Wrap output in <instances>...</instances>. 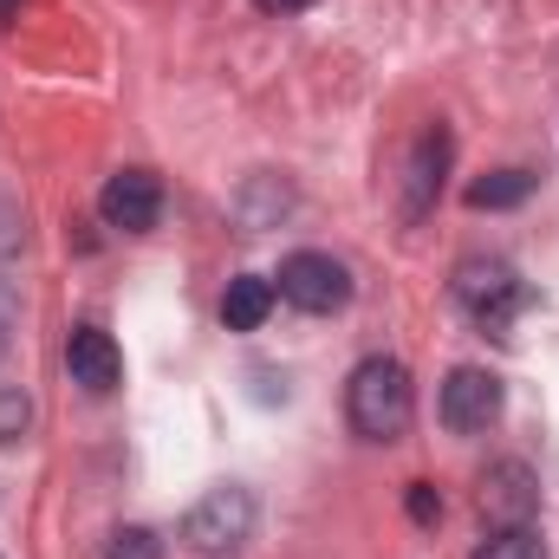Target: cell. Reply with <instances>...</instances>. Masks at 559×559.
<instances>
[{"instance_id": "obj_6", "label": "cell", "mask_w": 559, "mask_h": 559, "mask_svg": "<svg viewBox=\"0 0 559 559\" xmlns=\"http://www.w3.org/2000/svg\"><path fill=\"white\" fill-rule=\"evenodd\" d=\"M98 215H105V228H118V235H150L156 222H163V182L150 176V169H118L105 189H98Z\"/></svg>"}, {"instance_id": "obj_7", "label": "cell", "mask_w": 559, "mask_h": 559, "mask_svg": "<svg viewBox=\"0 0 559 559\" xmlns=\"http://www.w3.org/2000/svg\"><path fill=\"white\" fill-rule=\"evenodd\" d=\"M66 371H72L79 391L111 397L118 378H124V352H118V338H111L105 325H72V338H66Z\"/></svg>"}, {"instance_id": "obj_2", "label": "cell", "mask_w": 559, "mask_h": 559, "mask_svg": "<svg viewBox=\"0 0 559 559\" xmlns=\"http://www.w3.org/2000/svg\"><path fill=\"white\" fill-rule=\"evenodd\" d=\"M455 306H462L481 332H508L514 312L527 306V280H521L514 261H501V254H468V261L455 267Z\"/></svg>"}, {"instance_id": "obj_12", "label": "cell", "mask_w": 559, "mask_h": 559, "mask_svg": "<svg viewBox=\"0 0 559 559\" xmlns=\"http://www.w3.org/2000/svg\"><path fill=\"white\" fill-rule=\"evenodd\" d=\"M468 559H547V540L534 534V521H527V527H495Z\"/></svg>"}, {"instance_id": "obj_14", "label": "cell", "mask_w": 559, "mask_h": 559, "mask_svg": "<svg viewBox=\"0 0 559 559\" xmlns=\"http://www.w3.org/2000/svg\"><path fill=\"white\" fill-rule=\"evenodd\" d=\"M26 423H33V404H26L13 384H0V442H20Z\"/></svg>"}, {"instance_id": "obj_4", "label": "cell", "mask_w": 559, "mask_h": 559, "mask_svg": "<svg viewBox=\"0 0 559 559\" xmlns=\"http://www.w3.org/2000/svg\"><path fill=\"white\" fill-rule=\"evenodd\" d=\"M501 404H508V391H501V378L488 365H455L442 378L436 417H442V429H455V436H481V429L501 423Z\"/></svg>"}, {"instance_id": "obj_9", "label": "cell", "mask_w": 559, "mask_h": 559, "mask_svg": "<svg viewBox=\"0 0 559 559\" xmlns=\"http://www.w3.org/2000/svg\"><path fill=\"white\" fill-rule=\"evenodd\" d=\"M280 286L261 274H235L228 280V293H222V325L228 332H261L267 325V312H274Z\"/></svg>"}, {"instance_id": "obj_11", "label": "cell", "mask_w": 559, "mask_h": 559, "mask_svg": "<svg viewBox=\"0 0 559 559\" xmlns=\"http://www.w3.org/2000/svg\"><path fill=\"white\" fill-rule=\"evenodd\" d=\"M534 169H495V176H481L475 189H468V209H514V202H527L534 195Z\"/></svg>"}, {"instance_id": "obj_17", "label": "cell", "mask_w": 559, "mask_h": 559, "mask_svg": "<svg viewBox=\"0 0 559 559\" xmlns=\"http://www.w3.org/2000/svg\"><path fill=\"white\" fill-rule=\"evenodd\" d=\"M20 13V0H0V20H13Z\"/></svg>"}, {"instance_id": "obj_1", "label": "cell", "mask_w": 559, "mask_h": 559, "mask_svg": "<svg viewBox=\"0 0 559 559\" xmlns=\"http://www.w3.org/2000/svg\"><path fill=\"white\" fill-rule=\"evenodd\" d=\"M417 417V384L397 358H365L345 384V423L365 442H397Z\"/></svg>"}, {"instance_id": "obj_15", "label": "cell", "mask_w": 559, "mask_h": 559, "mask_svg": "<svg viewBox=\"0 0 559 559\" xmlns=\"http://www.w3.org/2000/svg\"><path fill=\"white\" fill-rule=\"evenodd\" d=\"M411 521H417V527H429V521H442V495H436L429 481H417V488H411Z\"/></svg>"}, {"instance_id": "obj_3", "label": "cell", "mask_w": 559, "mask_h": 559, "mask_svg": "<svg viewBox=\"0 0 559 559\" xmlns=\"http://www.w3.org/2000/svg\"><path fill=\"white\" fill-rule=\"evenodd\" d=\"M254 534V495L248 488H209L189 514H182V547L202 559L235 554Z\"/></svg>"}, {"instance_id": "obj_8", "label": "cell", "mask_w": 559, "mask_h": 559, "mask_svg": "<svg viewBox=\"0 0 559 559\" xmlns=\"http://www.w3.org/2000/svg\"><path fill=\"white\" fill-rule=\"evenodd\" d=\"M534 508H540V481H534L527 462H495V468L481 475V514H488L495 527H527Z\"/></svg>"}, {"instance_id": "obj_16", "label": "cell", "mask_w": 559, "mask_h": 559, "mask_svg": "<svg viewBox=\"0 0 559 559\" xmlns=\"http://www.w3.org/2000/svg\"><path fill=\"white\" fill-rule=\"evenodd\" d=\"M254 7H261V13H306L312 0H254Z\"/></svg>"}, {"instance_id": "obj_5", "label": "cell", "mask_w": 559, "mask_h": 559, "mask_svg": "<svg viewBox=\"0 0 559 559\" xmlns=\"http://www.w3.org/2000/svg\"><path fill=\"white\" fill-rule=\"evenodd\" d=\"M280 299L299 306V312H312V319L319 312H338L352 299V274H345V261H332L319 248H299V254L280 261Z\"/></svg>"}, {"instance_id": "obj_10", "label": "cell", "mask_w": 559, "mask_h": 559, "mask_svg": "<svg viewBox=\"0 0 559 559\" xmlns=\"http://www.w3.org/2000/svg\"><path fill=\"white\" fill-rule=\"evenodd\" d=\"M442 169H449V131L436 124V131H423L417 156H411V195H404V215H411V222L442 195Z\"/></svg>"}, {"instance_id": "obj_13", "label": "cell", "mask_w": 559, "mask_h": 559, "mask_svg": "<svg viewBox=\"0 0 559 559\" xmlns=\"http://www.w3.org/2000/svg\"><path fill=\"white\" fill-rule=\"evenodd\" d=\"M105 559H163V540H156L150 527H118L111 547H105Z\"/></svg>"}]
</instances>
